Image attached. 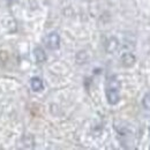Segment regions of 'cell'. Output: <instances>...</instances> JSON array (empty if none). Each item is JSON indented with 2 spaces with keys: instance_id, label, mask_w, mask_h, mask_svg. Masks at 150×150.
<instances>
[{
  "instance_id": "cell-6",
  "label": "cell",
  "mask_w": 150,
  "mask_h": 150,
  "mask_svg": "<svg viewBox=\"0 0 150 150\" xmlns=\"http://www.w3.org/2000/svg\"><path fill=\"white\" fill-rule=\"evenodd\" d=\"M117 47H118V40H117L114 37L110 38L109 43L106 44V50L109 51V53H112V52L115 50V49H117Z\"/></svg>"
},
{
  "instance_id": "cell-4",
  "label": "cell",
  "mask_w": 150,
  "mask_h": 150,
  "mask_svg": "<svg viewBox=\"0 0 150 150\" xmlns=\"http://www.w3.org/2000/svg\"><path fill=\"white\" fill-rule=\"evenodd\" d=\"M30 86H31V89L34 91H42L44 89V84H43V81L39 79V77H33L31 81H30Z\"/></svg>"
},
{
  "instance_id": "cell-2",
  "label": "cell",
  "mask_w": 150,
  "mask_h": 150,
  "mask_svg": "<svg viewBox=\"0 0 150 150\" xmlns=\"http://www.w3.org/2000/svg\"><path fill=\"white\" fill-rule=\"evenodd\" d=\"M44 43H45V46L49 50H58L60 47V36H59V34L56 31L47 34L44 38Z\"/></svg>"
},
{
  "instance_id": "cell-3",
  "label": "cell",
  "mask_w": 150,
  "mask_h": 150,
  "mask_svg": "<svg viewBox=\"0 0 150 150\" xmlns=\"http://www.w3.org/2000/svg\"><path fill=\"white\" fill-rule=\"evenodd\" d=\"M135 61H136L135 57L133 56L132 53H129V52H127V53L121 56V64L125 67H131V66H133L135 64Z\"/></svg>"
},
{
  "instance_id": "cell-1",
  "label": "cell",
  "mask_w": 150,
  "mask_h": 150,
  "mask_svg": "<svg viewBox=\"0 0 150 150\" xmlns=\"http://www.w3.org/2000/svg\"><path fill=\"white\" fill-rule=\"evenodd\" d=\"M106 99L109 104L115 105L120 100V81L117 79V76H111L109 77L106 82Z\"/></svg>"
},
{
  "instance_id": "cell-7",
  "label": "cell",
  "mask_w": 150,
  "mask_h": 150,
  "mask_svg": "<svg viewBox=\"0 0 150 150\" xmlns=\"http://www.w3.org/2000/svg\"><path fill=\"white\" fill-rule=\"evenodd\" d=\"M142 104H143L144 109H147V110H150V93L146 94L144 98H143V100H142Z\"/></svg>"
},
{
  "instance_id": "cell-5",
  "label": "cell",
  "mask_w": 150,
  "mask_h": 150,
  "mask_svg": "<svg viewBox=\"0 0 150 150\" xmlns=\"http://www.w3.org/2000/svg\"><path fill=\"white\" fill-rule=\"evenodd\" d=\"M34 56H35V59L37 62H44L46 60V54L42 47H36L34 50Z\"/></svg>"
}]
</instances>
